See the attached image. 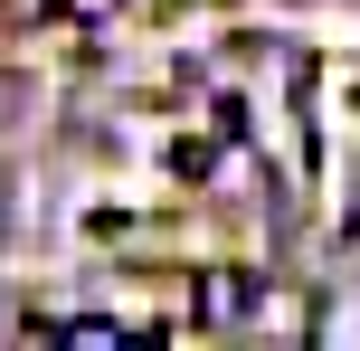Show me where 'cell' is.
Returning a JSON list of instances; mask_svg holds the SVG:
<instances>
[{"label":"cell","mask_w":360,"mask_h":351,"mask_svg":"<svg viewBox=\"0 0 360 351\" xmlns=\"http://www.w3.org/2000/svg\"><path fill=\"white\" fill-rule=\"evenodd\" d=\"M247 295H256V285H237V276H209V285H199V314H209V323H237V314H247Z\"/></svg>","instance_id":"1"},{"label":"cell","mask_w":360,"mask_h":351,"mask_svg":"<svg viewBox=\"0 0 360 351\" xmlns=\"http://www.w3.org/2000/svg\"><path fill=\"white\" fill-rule=\"evenodd\" d=\"M57 333H67L76 351H95V342H114V333H124V323H105V314H86V323H57Z\"/></svg>","instance_id":"2"},{"label":"cell","mask_w":360,"mask_h":351,"mask_svg":"<svg viewBox=\"0 0 360 351\" xmlns=\"http://www.w3.org/2000/svg\"><path fill=\"white\" fill-rule=\"evenodd\" d=\"M67 19H114V0H67Z\"/></svg>","instance_id":"3"}]
</instances>
